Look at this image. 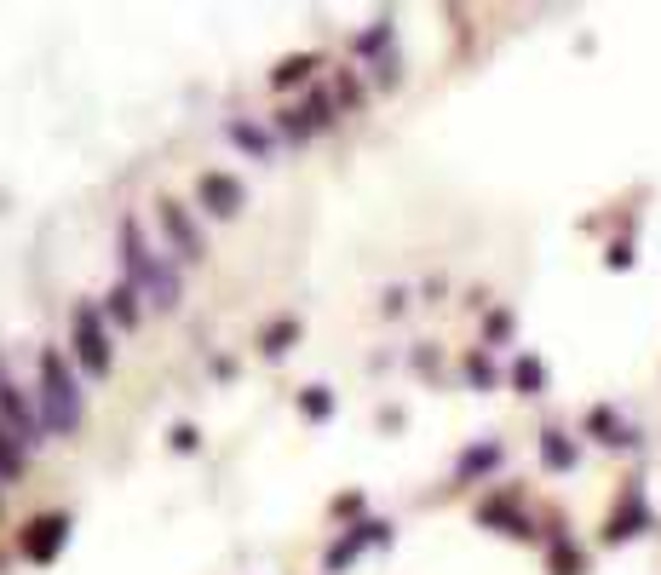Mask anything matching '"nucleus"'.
Wrapping results in <instances>:
<instances>
[{
	"instance_id": "nucleus-1",
	"label": "nucleus",
	"mask_w": 661,
	"mask_h": 575,
	"mask_svg": "<svg viewBox=\"0 0 661 575\" xmlns=\"http://www.w3.org/2000/svg\"><path fill=\"white\" fill-rule=\"evenodd\" d=\"M547 460H552V466H570V460H575V449H570V443H564L558 432H547Z\"/></svg>"
}]
</instances>
